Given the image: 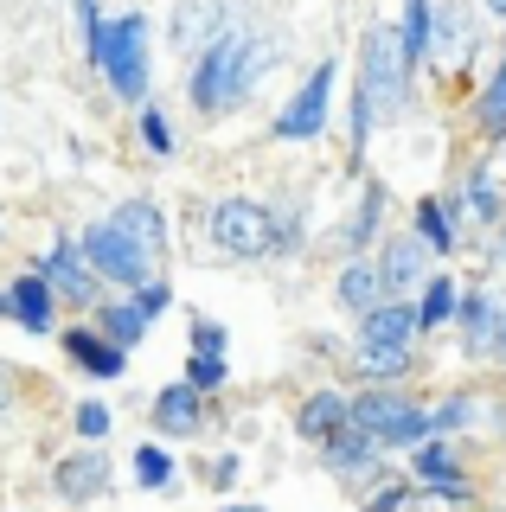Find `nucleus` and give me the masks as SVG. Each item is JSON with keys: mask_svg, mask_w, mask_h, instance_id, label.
<instances>
[{"mask_svg": "<svg viewBox=\"0 0 506 512\" xmlns=\"http://www.w3.org/2000/svg\"><path fill=\"white\" fill-rule=\"evenodd\" d=\"M33 276L52 288L58 301H71V308H97V301H103V295H97L103 282L90 276V263H84V250H77V237H52V250L39 256Z\"/></svg>", "mask_w": 506, "mask_h": 512, "instance_id": "obj_8", "label": "nucleus"}, {"mask_svg": "<svg viewBox=\"0 0 506 512\" xmlns=\"http://www.w3.org/2000/svg\"><path fill=\"white\" fill-rule=\"evenodd\" d=\"M154 429H161V436H199L205 429V397L193 391V384H161V391H154Z\"/></svg>", "mask_w": 506, "mask_h": 512, "instance_id": "obj_13", "label": "nucleus"}, {"mask_svg": "<svg viewBox=\"0 0 506 512\" xmlns=\"http://www.w3.org/2000/svg\"><path fill=\"white\" fill-rule=\"evenodd\" d=\"M468 212L474 218H487V224H500L506 218V199H500V186H494V173H487V167H474V180H468Z\"/></svg>", "mask_w": 506, "mask_h": 512, "instance_id": "obj_31", "label": "nucleus"}, {"mask_svg": "<svg viewBox=\"0 0 506 512\" xmlns=\"http://www.w3.org/2000/svg\"><path fill=\"white\" fill-rule=\"evenodd\" d=\"M97 333L116 352H135V340L148 333V320H141V308H135L129 295H122V301H97Z\"/></svg>", "mask_w": 506, "mask_h": 512, "instance_id": "obj_24", "label": "nucleus"}, {"mask_svg": "<svg viewBox=\"0 0 506 512\" xmlns=\"http://www.w3.org/2000/svg\"><path fill=\"white\" fill-rule=\"evenodd\" d=\"M205 231H212V244L237 256V263H257V256H276L282 250V224L263 199H244V192H231V199L212 205V218H205Z\"/></svg>", "mask_w": 506, "mask_h": 512, "instance_id": "obj_5", "label": "nucleus"}, {"mask_svg": "<svg viewBox=\"0 0 506 512\" xmlns=\"http://www.w3.org/2000/svg\"><path fill=\"white\" fill-rule=\"evenodd\" d=\"M7 308H13L7 320H20L26 333H58V295L33 276V269H26V276L7 288Z\"/></svg>", "mask_w": 506, "mask_h": 512, "instance_id": "obj_17", "label": "nucleus"}, {"mask_svg": "<svg viewBox=\"0 0 506 512\" xmlns=\"http://www.w3.org/2000/svg\"><path fill=\"white\" fill-rule=\"evenodd\" d=\"M13 410H20V378L0 365V423H13Z\"/></svg>", "mask_w": 506, "mask_h": 512, "instance_id": "obj_39", "label": "nucleus"}, {"mask_svg": "<svg viewBox=\"0 0 506 512\" xmlns=\"http://www.w3.org/2000/svg\"><path fill=\"white\" fill-rule=\"evenodd\" d=\"M410 64L398 52V32L391 26H372L366 45H359V103L372 109V128L378 122H404V103H410Z\"/></svg>", "mask_w": 506, "mask_h": 512, "instance_id": "obj_4", "label": "nucleus"}, {"mask_svg": "<svg viewBox=\"0 0 506 512\" xmlns=\"http://www.w3.org/2000/svg\"><path fill=\"white\" fill-rule=\"evenodd\" d=\"M494 359H500V365H506V327H500V340H494Z\"/></svg>", "mask_w": 506, "mask_h": 512, "instance_id": "obj_44", "label": "nucleus"}, {"mask_svg": "<svg viewBox=\"0 0 506 512\" xmlns=\"http://www.w3.org/2000/svg\"><path fill=\"white\" fill-rule=\"evenodd\" d=\"M148 13H103L97 26L84 32V52L90 64L103 71V84L122 96V103H148V77H154V58H148Z\"/></svg>", "mask_w": 506, "mask_h": 512, "instance_id": "obj_2", "label": "nucleus"}, {"mask_svg": "<svg viewBox=\"0 0 506 512\" xmlns=\"http://www.w3.org/2000/svg\"><path fill=\"white\" fill-rule=\"evenodd\" d=\"M378 224H385V186L366 180V186H359V212L346 218V256H366L372 237H378Z\"/></svg>", "mask_w": 506, "mask_h": 512, "instance_id": "obj_23", "label": "nucleus"}, {"mask_svg": "<svg viewBox=\"0 0 506 512\" xmlns=\"http://www.w3.org/2000/svg\"><path fill=\"white\" fill-rule=\"evenodd\" d=\"M487 410L481 391H449L442 404H430V436H455V429H474Z\"/></svg>", "mask_w": 506, "mask_h": 512, "instance_id": "obj_25", "label": "nucleus"}, {"mask_svg": "<svg viewBox=\"0 0 506 512\" xmlns=\"http://www.w3.org/2000/svg\"><path fill=\"white\" fill-rule=\"evenodd\" d=\"M225 32V0H180L173 13V52H205Z\"/></svg>", "mask_w": 506, "mask_h": 512, "instance_id": "obj_18", "label": "nucleus"}, {"mask_svg": "<svg viewBox=\"0 0 506 512\" xmlns=\"http://www.w3.org/2000/svg\"><path fill=\"white\" fill-rule=\"evenodd\" d=\"M481 7H487V13H494V20H506V0H481Z\"/></svg>", "mask_w": 506, "mask_h": 512, "instance_id": "obj_43", "label": "nucleus"}, {"mask_svg": "<svg viewBox=\"0 0 506 512\" xmlns=\"http://www.w3.org/2000/svg\"><path fill=\"white\" fill-rule=\"evenodd\" d=\"M423 327H417V301L410 295H385L378 308L359 314V346H417Z\"/></svg>", "mask_w": 506, "mask_h": 512, "instance_id": "obj_12", "label": "nucleus"}, {"mask_svg": "<svg viewBox=\"0 0 506 512\" xmlns=\"http://www.w3.org/2000/svg\"><path fill=\"white\" fill-rule=\"evenodd\" d=\"M321 455H327V468H334L340 480H372V468H378V442L366 436V429H353V423H340L334 436L321 442Z\"/></svg>", "mask_w": 506, "mask_h": 512, "instance_id": "obj_15", "label": "nucleus"}, {"mask_svg": "<svg viewBox=\"0 0 506 512\" xmlns=\"http://www.w3.org/2000/svg\"><path fill=\"white\" fill-rule=\"evenodd\" d=\"M410 231L423 237V250H430V256H455L462 218H455V205H449V199H423V205H417V224H410Z\"/></svg>", "mask_w": 506, "mask_h": 512, "instance_id": "obj_20", "label": "nucleus"}, {"mask_svg": "<svg viewBox=\"0 0 506 512\" xmlns=\"http://www.w3.org/2000/svg\"><path fill=\"white\" fill-rule=\"evenodd\" d=\"M135 480H141L148 493H161L167 480H173V455H167L161 442H141V448H135Z\"/></svg>", "mask_w": 506, "mask_h": 512, "instance_id": "obj_32", "label": "nucleus"}, {"mask_svg": "<svg viewBox=\"0 0 506 512\" xmlns=\"http://www.w3.org/2000/svg\"><path fill=\"white\" fill-rule=\"evenodd\" d=\"M334 301H340L346 314H366V308L385 301V282H378V263H372V256H353V263L334 276Z\"/></svg>", "mask_w": 506, "mask_h": 512, "instance_id": "obj_19", "label": "nucleus"}, {"mask_svg": "<svg viewBox=\"0 0 506 512\" xmlns=\"http://www.w3.org/2000/svg\"><path fill=\"white\" fill-rule=\"evenodd\" d=\"M52 487H58V500H71V506H90V500H97V493L109 487V455H103V442L71 448V455L52 468Z\"/></svg>", "mask_w": 506, "mask_h": 512, "instance_id": "obj_10", "label": "nucleus"}, {"mask_svg": "<svg viewBox=\"0 0 506 512\" xmlns=\"http://www.w3.org/2000/svg\"><path fill=\"white\" fill-rule=\"evenodd\" d=\"M109 423H116V416H109V404H97V397H90V404H77V436H84V442H103Z\"/></svg>", "mask_w": 506, "mask_h": 512, "instance_id": "obj_36", "label": "nucleus"}, {"mask_svg": "<svg viewBox=\"0 0 506 512\" xmlns=\"http://www.w3.org/2000/svg\"><path fill=\"white\" fill-rule=\"evenodd\" d=\"M346 423L366 429L378 448H417L430 436V404H417L404 384H366L346 397Z\"/></svg>", "mask_w": 506, "mask_h": 512, "instance_id": "obj_3", "label": "nucleus"}, {"mask_svg": "<svg viewBox=\"0 0 506 512\" xmlns=\"http://www.w3.org/2000/svg\"><path fill=\"white\" fill-rule=\"evenodd\" d=\"M455 301H462L455 276H430V282H423V295H417V327L423 333H430V327H449V320H455Z\"/></svg>", "mask_w": 506, "mask_h": 512, "instance_id": "obj_29", "label": "nucleus"}, {"mask_svg": "<svg viewBox=\"0 0 506 512\" xmlns=\"http://www.w3.org/2000/svg\"><path fill=\"white\" fill-rule=\"evenodd\" d=\"M494 263H506V218H500V237H494Z\"/></svg>", "mask_w": 506, "mask_h": 512, "instance_id": "obj_42", "label": "nucleus"}, {"mask_svg": "<svg viewBox=\"0 0 506 512\" xmlns=\"http://www.w3.org/2000/svg\"><path fill=\"white\" fill-rule=\"evenodd\" d=\"M398 32V52H404V64L417 71L423 58H430V0H404V20L391 26Z\"/></svg>", "mask_w": 506, "mask_h": 512, "instance_id": "obj_28", "label": "nucleus"}, {"mask_svg": "<svg viewBox=\"0 0 506 512\" xmlns=\"http://www.w3.org/2000/svg\"><path fill=\"white\" fill-rule=\"evenodd\" d=\"M7 314H13V308H7V288H0V320H7Z\"/></svg>", "mask_w": 506, "mask_h": 512, "instance_id": "obj_46", "label": "nucleus"}, {"mask_svg": "<svg viewBox=\"0 0 506 512\" xmlns=\"http://www.w3.org/2000/svg\"><path fill=\"white\" fill-rule=\"evenodd\" d=\"M109 224H116V231L129 237V244H135L141 256H154V263L167 256V218H161V205L129 199V205H116V212H109Z\"/></svg>", "mask_w": 506, "mask_h": 512, "instance_id": "obj_16", "label": "nucleus"}, {"mask_svg": "<svg viewBox=\"0 0 506 512\" xmlns=\"http://www.w3.org/2000/svg\"><path fill=\"white\" fill-rule=\"evenodd\" d=\"M237 480V455H218V468H212V487H231Z\"/></svg>", "mask_w": 506, "mask_h": 512, "instance_id": "obj_40", "label": "nucleus"}, {"mask_svg": "<svg viewBox=\"0 0 506 512\" xmlns=\"http://www.w3.org/2000/svg\"><path fill=\"white\" fill-rule=\"evenodd\" d=\"M225 512H263V506H250V500H231V506H225Z\"/></svg>", "mask_w": 506, "mask_h": 512, "instance_id": "obj_45", "label": "nucleus"}, {"mask_svg": "<svg viewBox=\"0 0 506 512\" xmlns=\"http://www.w3.org/2000/svg\"><path fill=\"white\" fill-rule=\"evenodd\" d=\"M334 84H340V64L321 58V64L302 77V90H295L289 103L276 109L270 135H276V141H321V135H327V116H334Z\"/></svg>", "mask_w": 506, "mask_h": 512, "instance_id": "obj_7", "label": "nucleus"}, {"mask_svg": "<svg viewBox=\"0 0 506 512\" xmlns=\"http://www.w3.org/2000/svg\"><path fill=\"white\" fill-rule=\"evenodd\" d=\"M135 128H141V141H148V154H154V160H167V154H173V122L161 116V103H154V96L141 103Z\"/></svg>", "mask_w": 506, "mask_h": 512, "instance_id": "obj_33", "label": "nucleus"}, {"mask_svg": "<svg viewBox=\"0 0 506 512\" xmlns=\"http://www.w3.org/2000/svg\"><path fill=\"white\" fill-rule=\"evenodd\" d=\"M455 327H462V352L468 359H494V340H500V327H506V308L487 288H468L462 301H455Z\"/></svg>", "mask_w": 506, "mask_h": 512, "instance_id": "obj_11", "label": "nucleus"}, {"mask_svg": "<svg viewBox=\"0 0 506 512\" xmlns=\"http://www.w3.org/2000/svg\"><path fill=\"white\" fill-rule=\"evenodd\" d=\"M129 301H135V308H141V320H148V327H154V320H161V314L173 308V288H167L161 276H154V282H141V288H129Z\"/></svg>", "mask_w": 506, "mask_h": 512, "instance_id": "obj_34", "label": "nucleus"}, {"mask_svg": "<svg viewBox=\"0 0 506 512\" xmlns=\"http://www.w3.org/2000/svg\"><path fill=\"white\" fill-rule=\"evenodd\" d=\"M340 423H346V391H314V397H302V410H295V436L302 442H327Z\"/></svg>", "mask_w": 506, "mask_h": 512, "instance_id": "obj_22", "label": "nucleus"}, {"mask_svg": "<svg viewBox=\"0 0 506 512\" xmlns=\"http://www.w3.org/2000/svg\"><path fill=\"white\" fill-rule=\"evenodd\" d=\"M71 13H77V26H84V32L103 20V13H97V0H71Z\"/></svg>", "mask_w": 506, "mask_h": 512, "instance_id": "obj_41", "label": "nucleus"}, {"mask_svg": "<svg viewBox=\"0 0 506 512\" xmlns=\"http://www.w3.org/2000/svg\"><path fill=\"white\" fill-rule=\"evenodd\" d=\"M410 468H417L423 487H442V480H462V461H455V448L442 436H423L417 448H410Z\"/></svg>", "mask_w": 506, "mask_h": 512, "instance_id": "obj_27", "label": "nucleus"}, {"mask_svg": "<svg viewBox=\"0 0 506 512\" xmlns=\"http://www.w3.org/2000/svg\"><path fill=\"white\" fill-rule=\"evenodd\" d=\"M276 39L250 26H225L205 52H193V71H186V96L205 116H231L237 103H250V90L276 71Z\"/></svg>", "mask_w": 506, "mask_h": 512, "instance_id": "obj_1", "label": "nucleus"}, {"mask_svg": "<svg viewBox=\"0 0 506 512\" xmlns=\"http://www.w3.org/2000/svg\"><path fill=\"white\" fill-rule=\"evenodd\" d=\"M474 128H481L487 141H506V58L494 64V77L481 84V96H474Z\"/></svg>", "mask_w": 506, "mask_h": 512, "instance_id": "obj_26", "label": "nucleus"}, {"mask_svg": "<svg viewBox=\"0 0 506 512\" xmlns=\"http://www.w3.org/2000/svg\"><path fill=\"white\" fill-rule=\"evenodd\" d=\"M77 250H84V263H90V276L97 282H109V288H141V282H154V256H141L129 237L116 231L109 218H97V224H84L77 231Z\"/></svg>", "mask_w": 506, "mask_h": 512, "instance_id": "obj_6", "label": "nucleus"}, {"mask_svg": "<svg viewBox=\"0 0 506 512\" xmlns=\"http://www.w3.org/2000/svg\"><path fill=\"white\" fill-rule=\"evenodd\" d=\"M225 378H231V365H225V359H199V352H193V365H186V384H193L199 397H212Z\"/></svg>", "mask_w": 506, "mask_h": 512, "instance_id": "obj_35", "label": "nucleus"}, {"mask_svg": "<svg viewBox=\"0 0 506 512\" xmlns=\"http://www.w3.org/2000/svg\"><path fill=\"white\" fill-rule=\"evenodd\" d=\"M58 346H65V359L77 365V372H90V378H122L129 372V352H116L103 333H90V327H65Z\"/></svg>", "mask_w": 506, "mask_h": 512, "instance_id": "obj_14", "label": "nucleus"}, {"mask_svg": "<svg viewBox=\"0 0 506 512\" xmlns=\"http://www.w3.org/2000/svg\"><path fill=\"white\" fill-rule=\"evenodd\" d=\"M193 352L199 359H225V327L218 320H193Z\"/></svg>", "mask_w": 506, "mask_h": 512, "instance_id": "obj_37", "label": "nucleus"}, {"mask_svg": "<svg viewBox=\"0 0 506 512\" xmlns=\"http://www.w3.org/2000/svg\"><path fill=\"white\" fill-rule=\"evenodd\" d=\"M378 282H385V295H417L423 282H430V250H423L417 231H391L385 244H378Z\"/></svg>", "mask_w": 506, "mask_h": 512, "instance_id": "obj_9", "label": "nucleus"}, {"mask_svg": "<svg viewBox=\"0 0 506 512\" xmlns=\"http://www.w3.org/2000/svg\"><path fill=\"white\" fill-rule=\"evenodd\" d=\"M455 45H468V20H462V7H436L430 0V58H462Z\"/></svg>", "mask_w": 506, "mask_h": 512, "instance_id": "obj_30", "label": "nucleus"}, {"mask_svg": "<svg viewBox=\"0 0 506 512\" xmlns=\"http://www.w3.org/2000/svg\"><path fill=\"white\" fill-rule=\"evenodd\" d=\"M410 506H417V493H410V487H385V493H372V500H366V512H410Z\"/></svg>", "mask_w": 506, "mask_h": 512, "instance_id": "obj_38", "label": "nucleus"}, {"mask_svg": "<svg viewBox=\"0 0 506 512\" xmlns=\"http://www.w3.org/2000/svg\"><path fill=\"white\" fill-rule=\"evenodd\" d=\"M474 512H481V506H474Z\"/></svg>", "mask_w": 506, "mask_h": 512, "instance_id": "obj_47", "label": "nucleus"}, {"mask_svg": "<svg viewBox=\"0 0 506 512\" xmlns=\"http://www.w3.org/2000/svg\"><path fill=\"white\" fill-rule=\"evenodd\" d=\"M353 372L366 384H404L410 372H417V346H359Z\"/></svg>", "mask_w": 506, "mask_h": 512, "instance_id": "obj_21", "label": "nucleus"}]
</instances>
